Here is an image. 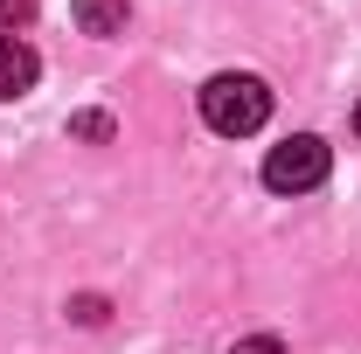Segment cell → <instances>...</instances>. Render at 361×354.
Listing matches in <instances>:
<instances>
[{
	"instance_id": "4",
	"label": "cell",
	"mask_w": 361,
	"mask_h": 354,
	"mask_svg": "<svg viewBox=\"0 0 361 354\" xmlns=\"http://www.w3.org/2000/svg\"><path fill=\"white\" fill-rule=\"evenodd\" d=\"M84 35H126V0H77Z\"/></svg>"
},
{
	"instance_id": "1",
	"label": "cell",
	"mask_w": 361,
	"mask_h": 354,
	"mask_svg": "<svg viewBox=\"0 0 361 354\" xmlns=\"http://www.w3.org/2000/svg\"><path fill=\"white\" fill-rule=\"evenodd\" d=\"M202 118H209L223 139L257 133V126L271 118V84H264V77H250V70H223V77L202 84Z\"/></svg>"
},
{
	"instance_id": "6",
	"label": "cell",
	"mask_w": 361,
	"mask_h": 354,
	"mask_svg": "<svg viewBox=\"0 0 361 354\" xmlns=\"http://www.w3.org/2000/svg\"><path fill=\"white\" fill-rule=\"evenodd\" d=\"M229 354H285V341H271V334H250V341H236Z\"/></svg>"
},
{
	"instance_id": "2",
	"label": "cell",
	"mask_w": 361,
	"mask_h": 354,
	"mask_svg": "<svg viewBox=\"0 0 361 354\" xmlns=\"http://www.w3.org/2000/svg\"><path fill=\"white\" fill-rule=\"evenodd\" d=\"M326 167H334L326 139L292 133L285 146H271V153H264V188H271V195H313L319 181H326Z\"/></svg>"
},
{
	"instance_id": "5",
	"label": "cell",
	"mask_w": 361,
	"mask_h": 354,
	"mask_svg": "<svg viewBox=\"0 0 361 354\" xmlns=\"http://www.w3.org/2000/svg\"><path fill=\"white\" fill-rule=\"evenodd\" d=\"M28 21H35V0H0V35H14Z\"/></svg>"
},
{
	"instance_id": "3",
	"label": "cell",
	"mask_w": 361,
	"mask_h": 354,
	"mask_svg": "<svg viewBox=\"0 0 361 354\" xmlns=\"http://www.w3.org/2000/svg\"><path fill=\"white\" fill-rule=\"evenodd\" d=\"M35 77H42L35 49L21 42V35H0V104H7V97H21V90H35Z\"/></svg>"
},
{
	"instance_id": "7",
	"label": "cell",
	"mask_w": 361,
	"mask_h": 354,
	"mask_svg": "<svg viewBox=\"0 0 361 354\" xmlns=\"http://www.w3.org/2000/svg\"><path fill=\"white\" fill-rule=\"evenodd\" d=\"M355 133H361V104H355Z\"/></svg>"
}]
</instances>
